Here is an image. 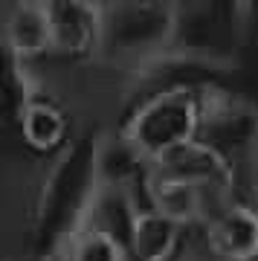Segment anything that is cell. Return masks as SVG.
<instances>
[{
	"instance_id": "4",
	"label": "cell",
	"mask_w": 258,
	"mask_h": 261,
	"mask_svg": "<svg viewBox=\"0 0 258 261\" xmlns=\"http://www.w3.org/2000/svg\"><path fill=\"white\" fill-rule=\"evenodd\" d=\"M49 6L53 23V58L70 64H87L105 56V20L108 3L56 0Z\"/></svg>"
},
{
	"instance_id": "6",
	"label": "cell",
	"mask_w": 258,
	"mask_h": 261,
	"mask_svg": "<svg viewBox=\"0 0 258 261\" xmlns=\"http://www.w3.org/2000/svg\"><path fill=\"white\" fill-rule=\"evenodd\" d=\"M9 116L18 128L23 148L41 160H53L56 154H61L79 134L73 128L70 111L56 96L46 93L44 87H38L29 99H23Z\"/></svg>"
},
{
	"instance_id": "8",
	"label": "cell",
	"mask_w": 258,
	"mask_h": 261,
	"mask_svg": "<svg viewBox=\"0 0 258 261\" xmlns=\"http://www.w3.org/2000/svg\"><path fill=\"white\" fill-rule=\"evenodd\" d=\"M6 58L20 64H38L53 58V23L46 3H12L3 15Z\"/></svg>"
},
{
	"instance_id": "1",
	"label": "cell",
	"mask_w": 258,
	"mask_h": 261,
	"mask_svg": "<svg viewBox=\"0 0 258 261\" xmlns=\"http://www.w3.org/2000/svg\"><path fill=\"white\" fill-rule=\"evenodd\" d=\"M105 148L101 130L84 128L53 160H44L35 186L29 189L23 232L32 261L56 255L79 229L93 221L105 189Z\"/></svg>"
},
{
	"instance_id": "10",
	"label": "cell",
	"mask_w": 258,
	"mask_h": 261,
	"mask_svg": "<svg viewBox=\"0 0 258 261\" xmlns=\"http://www.w3.org/2000/svg\"><path fill=\"white\" fill-rule=\"evenodd\" d=\"M41 261H58V255H46V258H41Z\"/></svg>"
},
{
	"instance_id": "7",
	"label": "cell",
	"mask_w": 258,
	"mask_h": 261,
	"mask_svg": "<svg viewBox=\"0 0 258 261\" xmlns=\"http://www.w3.org/2000/svg\"><path fill=\"white\" fill-rule=\"evenodd\" d=\"M189 247H194L192 229L139 203L125 232L128 261H186Z\"/></svg>"
},
{
	"instance_id": "3",
	"label": "cell",
	"mask_w": 258,
	"mask_h": 261,
	"mask_svg": "<svg viewBox=\"0 0 258 261\" xmlns=\"http://www.w3.org/2000/svg\"><path fill=\"white\" fill-rule=\"evenodd\" d=\"M183 6L174 3H108L105 58L137 73H157L174 56Z\"/></svg>"
},
{
	"instance_id": "5",
	"label": "cell",
	"mask_w": 258,
	"mask_h": 261,
	"mask_svg": "<svg viewBox=\"0 0 258 261\" xmlns=\"http://www.w3.org/2000/svg\"><path fill=\"white\" fill-rule=\"evenodd\" d=\"M194 247L206 261H258V203L229 200L194 232Z\"/></svg>"
},
{
	"instance_id": "2",
	"label": "cell",
	"mask_w": 258,
	"mask_h": 261,
	"mask_svg": "<svg viewBox=\"0 0 258 261\" xmlns=\"http://www.w3.org/2000/svg\"><path fill=\"white\" fill-rule=\"evenodd\" d=\"M218 84L197 79H160L122 113L116 142L142 168H154L203 137L209 99Z\"/></svg>"
},
{
	"instance_id": "9",
	"label": "cell",
	"mask_w": 258,
	"mask_h": 261,
	"mask_svg": "<svg viewBox=\"0 0 258 261\" xmlns=\"http://www.w3.org/2000/svg\"><path fill=\"white\" fill-rule=\"evenodd\" d=\"M56 255L58 261H128L125 241L113 229L93 221L79 229Z\"/></svg>"
}]
</instances>
